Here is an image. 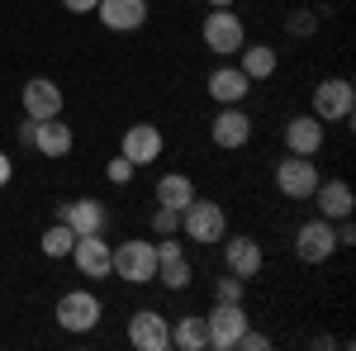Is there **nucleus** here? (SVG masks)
Listing matches in <instances>:
<instances>
[{"label": "nucleus", "instance_id": "obj_1", "mask_svg": "<svg viewBox=\"0 0 356 351\" xmlns=\"http://www.w3.org/2000/svg\"><path fill=\"white\" fill-rule=\"evenodd\" d=\"M181 233H186L191 243H204V247L223 243V238H228V214H223V204L195 195L191 204L181 209Z\"/></svg>", "mask_w": 356, "mask_h": 351}, {"label": "nucleus", "instance_id": "obj_2", "mask_svg": "<svg viewBox=\"0 0 356 351\" xmlns=\"http://www.w3.org/2000/svg\"><path fill=\"white\" fill-rule=\"evenodd\" d=\"M57 327L62 332H95L100 327V313H105V304H100V295H90V290H67V295L57 299Z\"/></svg>", "mask_w": 356, "mask_h": 351}, {"label": "nucleus", "instance_id": "obj_3", "mask_svg": "<svg viewBox=\"0 0 356 351\" xmlns=\"http://www.w3.org/2000/svg\"><path fill=\"white\" fill-rule=\"evenodd\" d=\"M200 38H204V48H209L214 57H233V53H243L247 28H243V19H238L233 10H209L204 24H200Z\"/></svg>", "mask_w": 356, "mask_h": 351}, {"label": "nucleus", "instance_id": "obj_4", "mask_svg": "<svg viewBox=\"0 0 356 351\" xmlns=\"http://www.w3.org/2000/svg\"><path fill=\"white\" fill-rule=\"evenodd\" d=\"M352 105H356V85L347 76H323V81L314 85V119H323V124H337V119H352Z\"/></svg>", "mask_w": 356, "mask_h": 351}, {"label": "nucleus", "instance_id": "obj_5", "mask_svg": "<svg viewBox=\"0 0 356 351\" xmlns=\"http://www.w3.org/2000/svg\"><path fill=\"white\" fill-rule=\"evenodd\" d=\"M114 275L129 285H147L157 280V243H119L114 247Z\"/></svg>", "mask_w": 356, "mask_h": 351}, {"label": "nucleus", "instance_id": "obj_6", "mask_svg": "<svg viewBox=\"0 0 356 351\" xmlns=\"http://www.w3.org/2000/svg\"><path fill=\"white\" fill-rule=\"evenodd\" d=\"M204 327H209V347L214 351H238V337L252 327V318H247L243 304H214L204 313Z\"/></svg>", "mask_w": 356, "mask_h": 351}, {"label": "nucleus", "instance_id": "obj_7", "mask_svg": "<svg viewBox=\"0 0 356 351\" xmlns=\"http://www.w3.org/2000/svg\"><path fill=\"white\" fill-rule=\"evenodd\" d=\"M318 181H323V176H318L314 157H295V152H285V162L275 166V190H280L285 199H309Z\"/></svg>", "mask_w": 356, "mask_h": 351}, {"label": "nucleus", "instance_id": "obj_8", "mask_svg": "<svg viewBox=\"0 0 356 351\" xmlns=\"http://www.w3.org/2000/svg\"><path fill=\"white\" fill-rule=\"evenodd\" d=\"M332 252H337V233H332L328 218H309V223H300V233H295V256H300V261L323 266Z\"/></svg>", "mask_w": 356, "mask_h": 351}, {"label": "nucleus", "instance_id": "obj_9", "mask_svg": "<svg viewBox=\"0 0 356 351\" xmlns=\"http://www.w3.org/2000/svg\"><path fill=\"white\" fill-rule=\"evenodd\" d=\"M72 261L86 280H105V275H114V247L105 243V233H86L72 247Z\"/></svg>", "mask_w": 356, "mask_h": 351}, {"label": "nucleus", "instance_id": "obj_10", "mask_svg": "<svg viewBox=\"0 0 356 351\" xmlns=\"http://www.w3.org/2000/svg\"><path fill=\"white\" fill-rule=\"evenodd\" d=\"M209 138H214V147H223V152L247 147L252 142V114L243 105H223L214 114V124H209Z\"/></svg>", "mask_w": 356, "mask_h": 351}, {"label": "nucleus", "instance_id": "obj_11", "mask_svg": "<svg viewBox=\"0 0 356 351\" xmlns=\"http://www.w3.org/2000/svg\"><path fill=\"white\" fill-rule=\"evenodd\" d=\"M162 129L157 124H147V119H138L134 129H124V138H119V152L129 157L134 166H152L157 157H162Z\"/></svg>", "mask_w": 356, "mask_h": 351}, {"label": "nucleus", "instance_id": "obj_12", "mask_svg": "<svg viewBox=\"0 0 356 351\" xmlns=\"http://www.w3.org/2000/svg\"><path fill=\"white\" fill-rule=\"evenodd\" d=\"M129 342L138 351H166L171 347V318L157 313V309H138L129 318Z\"/></svg>", "mask_w": 356, "mask_h": 351}, {"label": "nucleus", "instance_id": "obj_13", "mask_svg": "<svg viewBox=\"0 0 356 351\" xmlns=\"http://www.w3.org/2000/svg\"><path fill=\"white\" fill-rule=\"evenodd\" d=\"M157 280H162L171 295H176V290H191L195 270H191V256L181 252L176 238H162V243H157Z\"/></svg>", "mask_w": 356, "mask_h": 351}, {"label": "nucleus", "instance_id": "obj_14", "mask_svg": "<svg viewBox=\"0 0 356 351\" xmlns=\"http://www.w3.org/2000/svg\"><path fill=\"white\" fill-rule=\"evenodd\" d=\"M261 266H266L261 243H252V238H223V270H228V275H238V280H257Z\"/></svg>", "mask_w": 356, "mask_h": 351}, {"label": "nucleus", "instance_id": "obj_15", "mask_svg": "<svg viewBox=\"0 0 356 351\" xmlns=\"http://www.w3.org/2000/svg\"><path fill=\"white\" fill-rule=\"evenodd\" d=\"M57 218L76 233V238H86V233H105V223H110V214H105V204L100 199H90V195H81V199H67V204H57Z\"/></svg>", "mask_w": 356, "mask_h": 351}, {"label": "nucleus", "instance_id": "obj_16", "mask_svg": "<svg viewBox=\"0 0 356 351\" xmlns=\"http://www.w3.org/2000/svg\"><path fill=\"white\" fill-rule=\"evenodd\" d=\"M62 114V85L53 76L24 81V119H57Z\"/></svg>", "mask_w": 356, "mask_h": 351}, {"label": "nucleus", "instance_id": "obj_17", "mask_svg": "<svg viewBox=\"0 0 356 351\" xmlns=\"http://www.w3.org/2000/svg\"><path fill=\"white\" fill-rule=\"evenodd\" d=\"M323 119H314V114H295L290 124H285V152H295V157H318V147H323Z\"/></svg>", "mask_w": 356, "mask_h": 351}, {"label": "nucleus", "instance_id": "obj_18", "mask_svg": "<svg viewBox=\"0 0 356 351\" xmlns=\"http://www.w3.org/2000/svg\"><path fill=\"white\" fill-rule=\"evenodd\" d=\"M309 199L318 204V218H328V223L352 218V209H356V195H352V186H347V181H318Z\"/></svg>", "mask_w": 356, "mask_h": 351}, {"label": "nucleus", "instance_id": "obj_19", "mask_svg": "<svg viewBox=\"0 0 356 351\" xmlns=\"http://www.w3.org/2000/svg\"><path fill=\"white\" fill-rule=\"evenodd\" d=\"M95 15H100V24L114 28V33H134V28L147 24V0H100Z\"/></svg>", "mask_w": 356, "mask_h": 351}, {"label": "nucleus", "instance_id": "obj_20", "mask_svg": "<svg viewBox=\"0 0 356 351\" xmlns=\"http://www.w3.org/2000/svg\"><path fill=\"white\" fill-rule=\"evenodd\" d=\"M29 147H38L43 157L57 162V157H67V152L76 147V133L62 124V114H57V119H33V142H29Z\"/></svg>", "mask_w": 356, "mask_h": 351}, {"label": "nucleus", "instance_id": "obj_21", "mask_svg": "<svg viewBox=\"0 0 356 351\" xmlns=\"http://www.w3.org/2000/svg\"><path fill=\"white\" fill-rule=\"evenodd\" d=\"M209 95H214L219 105H243L247 95H252V81H247L238 67H214V72H209Z\"/></svg>", "mask_w": 356, "mask_h": 351}, {"label": "nucleus", "instance_id": "obj_22", "mask_svg": "<svg viewBox=\"0 0 356 351\" xmlns=\"http://www.w3.org/2000/svg\"><path fill=\"white\" fill-rule=\"evenodd\" d=\"M275 67H280V57H275L271 43H252V48L243 43V53H238V72H243L247 81H266V76H275Z\"/></svg>", "mask_w": 356, "mask_h": 351}, {"label": "nucleus", "instance_id": "obj_23", "mask_svg": "<svg viewBox=\"0 0 356 351\" xmlns=\"http://www.w3.org/2000/svg\"><path fill=\"white\" fill-rule=\"evenodd\" d=\"M171 347H181V351H204V347H209L204 313H181L176 327H171Z\"/></svg>", "mask_w": 356, "mask_h": 351}, {"label": "nucleus", "instance_id": "obj_24", "mask_svg": "<svg viewBox=\"0 0 356 351\" xmlns=\"http://www.w3.org/2000/svg\"><path fill=\"white\" fill-rule=\"evenodd\" d=\"M157 204H171V209H186L195 199V181L191 176H181V171H166V176H157Z\"/></svg>", "mask_w": 356, "mask_h": 351}, {"label": "nucleus", "instance_id": "obj_25", "mask_svg": "<svg viewBox=\"0 0 356 351\" xmlns=\"http://www.w3.org/2000/svg\"><path fill=\"white\" fill-rule=\"evenodd\" d=\"M38 247H43V256H53V261H57V256H72V247H76V233H72V228L57 218L53 228L38 238Z\"/></svg>", "mask_w": 356, "mask_h": 351}, {"label": "nucleus", "instance_id": "obj_26", "mask_svg": "<svg viewBox=\"0 0 356 351\" xmlns=\"http://www.w3.org/2000/svg\"><path fill=\"white\" fill-rule=\"evenodd\" d=\"M152 233H157V238H176V233H181V209L157 204V214H152Z\"/></svg>", "mask_w": 356, "mask_h": 351}, {"label": "nucleus", "instance_id": "obj_27", "mask_svg": "<svg viewBox=\"0 0 356 351\" xmlns=\"http://www.w3.org/2000/svg\"><path fill=\"white\" fill-rule=\"evenodd\" d=\"M243 295H247V280H238V275L214 280V304H243Z\"/></svg>", "mask_w": 356, "mask_h": 351}, {"label": "nucleus", "instance_id": "obj_28", "mask_svg": "<svg viewBox=\"0 0 356 351\" xmlns=\"http://www.w3.org/2000/svg\"><path fill=\"white\" fill-rule=\"evenodd\" d=\"M134 171H138V166L129 162L124 152H119V157H110V166H105V176H110L114 186H129V181H134Z\"/></svg>", "mask_w": 356, "mask_h": 351}, {"label": "nucleus", "instance_id": "obj_29", "mask_svg": "<svg viewBox=\"0 0 356 351\" xmlns=\"http://www.w3.org/2000/svg\"><path fill=\"white\" fill-rule=\"evenodd\" d=\"M290 33H295V38H309V33H314V28H318V15H314V10H295V15H290Z\"/></svg>", "mask_w": 356, "mask_h": 351}, {"label": "nucleus", "instance_id": "obj_30", "mask_svg": "<svg viewBox=\"0 0 356 351\" xmlns=\"http://www.w3.org/2000/svg\"><path fill=\"white\" fill-rule=\"evenodd\" d=\"M238 347H243V351H266V347H271V337H266V332H252V327H247L243 337H238Z\"/></svg>", "mask_w": 356, "mask_h": 351}, {"label": "nucleus", "instance_id": "obj_31", "mask_svg": "<svg viewBox=\"0 0 356 351\" xmlns=\"http://www.w3.org/2000/svg\"><path fill=\"white\" fill-rule=\"evenodd\" d=\"M62 5H67L72 15H95V5H100V0H62Z\"/></svg>", "mask_w": 356, "mask_h": 351}, {"label": "nucleus", "instance_id": "obj_32", "mask_svg": "<svg viewBox=\"0 0 356 351\" xmlns=\"http://www.w3.org/2000/svg\"><path fill=\"white\" fill-rule=\"evenodd\" d=\"M10 176H15V162H10V152H0V186H10Z\"/></svg>", "mask_w": 356, "mask_h": 351}, {"label": "nucleus", "instance_id": "obj_33", "mask_svg": "<svg viewBox=\"0 0 356 351\" xmlns=\"http://www.w3.org/2000/svg\"><path fill=\"white\" fill-rule=\"evenodd\" d=\"M19 142H24V147L33 142V119H24V124H19Z\"/></svg>", "mask_w": 356, "mask_h": 351}, {"label": "nucleus", "instance_id": "obj_34", "mask_svg": "<svg viewBox=\"0 0 356 351\" xmlns=\"http://www.w3.org/2000/svg\"><path fill=\"white\" fill-rule=\"evenodd\" d=\"M209 10H233V0H204Z\"/></svg>", "mask_w": 356, "mask_h": 351}]
</instances>
